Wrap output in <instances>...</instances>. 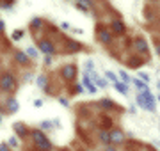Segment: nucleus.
<instances>
[{"label":"nucleus","mask_w":160,"mask_h":151,"mask_svg":"<svg viewBox=\"0 0 160 151\" xmlns=\"http://www.w3.org/2000/svg\"><path fill=\"white\" fill-rule=\"evenodd\" d=\"M135 101L137 105L142 109V110H148V112H155L157 110V98L153 96L151 91H141V93L135 94Z\"/></svg>","instance_id":"obj_1"},{"label":"nucleus","mask_w":160,"mask_h":151,"mask_svg":"<svg viewBox=\"0 0 160 151\" xmlns=\"http://www.w3.org/2000/svg\"><path fill=\"white\" fill-rule=\"evenodd\" d=\"M30 139H32V142H34V146H36L38 151H52L53 149L50 139L46 137V134L43 132V130H39V128H36V130L30 132Z\"/></svg>","instance_id":"obj_2"},{"label":"nucleus","mask_w":160,"mask_h":151,"mask_svg":"<svg viewBox=\"0 0 160 151\" xmlns=\"http://www.w3.org/2000/svg\"><path fill=\"white\" fill-rule=\"evenodd\" d=\"M16 85H18V82H16V76L12 75V73H4V75L0 76V91L2 93H6L11 96V93H14L16 91Z\"/></svg>","instance_id":"obj_3"},{"label":"nucleus","mask_w":160,"mask_h":151,"mask_svg":"<svg viewBox=\"0 0 160 151\" xmlns=\"http://www.w3.org/2000/svg\"><path fill=\"white\" fill-rule=\"evenodd\" d=\"M77 75H78V68H77L75 62H68V64H64L62 68H61V76L66 78L68 82H75Z\"/></svg>","instance_id":"obj_4"},{"label":"nucleus","mask_w":160,"mask_h":151,"mask_svg":"<svg viewBox=\"0 0 160 151\" xmlns=\"http://www.w3.org/2000/svg\"><path fill=\"white\" fill-rule=\"evenodd\" d=\"M36 41H38V50H39L43 55H55L57 53V50H55V46H53V43L48 39H45V37H36Z\"/></svg>","instance_id":"obj_5"},{"label":"nucleus","mask_w":160,"mask_h":151,"mask_svg":"<svg viewBox=\"0 0 160 151\" xmlns=\"http://www.w3.org/2000/svg\"><path fill=\"white\" fill-rule=\"evenodd\" d=\"M12 132H14V135H16L18 139H27V137H30L32 130L23 121H16V123H12Z\"/></svg>","instance_id":"obj_6"},{"label":"nucleus","mask_w":160,"mask_h":151,"mask_svg":"<svg viewBox=\"0 0 160 151\" xmlns=\"http://www.w3.org/2000/svg\"><path fill=\"white\" fill-rule=\"evenodd\" d=\"M12 57H14V61H16L20 66H30V62H32V59L25 53V50H14L12 52Z\"/></svg>","instance_id":"obj_7"},{"label":"nucleus","mask_w":160,"mask_h":151,"mask_svg":"<svg viewBox=\"0 0 160 151\" xmlns=\"http://www.w3.org/2000/svg\"><path fill=\"white\" fill-rule=\"evenodd\" d=\"M82 85H84V89H87L91 94H96L98 93V87L94 85V82L91 80V75L86 73V71L82 73Z\"/></svg>","instance_id":"obj_8"},{"label":"nucleus","mask_w":160,"mask_h":151,"mask_svg":"<svg viewBox=\"0 0 160 151\" xmlns=\"http://www.w3.org/2000/svg\"><path fill=\"white\" fill-rule=\"evenodd\" d=\"M36 85L43 91V93L46 94H52L50 93V87H48V76L45 75V73H39V75L36 76Z\"/></svg>","instance_id":"obj_9"},{"label":"nucleus","mask_w":160,"mask_h":151,"mask_svg":"<svg viewBox=\"0 0 160 151\" xmlns=\"http://www.w3.org/2000/svg\"><path fill=\"white\" fill-rule=\"evenodd\" d=\"M110 32H114L116 36L125 34V32H126L125 22H121V20H112V22H110Z\"/></svg>","instance_id":"obj_10"},{"label":"nucleus","mask_w":160,"mask_h":151,"mask_svg":"<svg viewBox=\"0 0 160 151\" xmlns=\"http://www.w3.org/2000/svg\"><path fill=\"white\" fill-rule=\"evenodd\" d=\"M6 110L7 114H16L18 110H20V103H18V100L14 98V96H9V98L6 100Z\"/></svg>","instance_id":"obj_11"},{"label":"nucleus","mask_w":160,"mask_h":151,"mask_svg":"<svg viewBox=\"0 0 160 151\" xmlns=\"http://www.w3.org/2000/svg\"><path fill=\"white\" fill-rule=\"evenodd\" d=\"M96 34H98V39L102 41L103 45H109L110 41H112V36H110V30H107L105 27H98Z\"/></svg>","instance_id":"obj_12"},{"label":"nucleus","mask_w":160,"mask_h":151,"mask_svg":"<svg viewBox=\"0 0 160 151\" xmlns=\"http://www.w3.org/2000/svg\"><path fill=\"white\" fill-rule=\"evenodd\" d=\"M89 75H91V80L94 82V85H96V87L107 89V80H105L103 76L98 75V71H92V73H89Z\"/></svg>","instance_id":"obj_13"},{"label":"nucleus","mask_w":160,"mask_h":151,"mask_svg":"<svg viewBox=\"0 0 160 151\" xmlns=\"http://www.w3.org/2000/svg\"><path fill=\"white\" fill-rule=\"evenodd\" d=\"M45 20L43 18H39V16H34L32 20H30V23H29V27H30V30H34V32H38V30H41L43 27H45Z\"/></svg>","instance_id":"obj_14"},{"label":"nucleus","mask_w":160,"mask_h":151,"mask_svg":"<svg viewBox=\"0 0 160 151\" xmlns=\"http://www.w3.org/2000/svg\"><path fill=\"white\" fill-rule=\"evenodd\" d=\"M110 140H112V144H121V142H125V134L121 132V130H110Z\"/></svg>","instance_id":"obj_15"},{"label":"nucleus","mask_w":160,"mask_h":151,"mask_svg":"<svg viewBox=\"0 0 160 151\" xmlns=\"http://www.w3.org/2000/svg\"><path fill=\"white\" fill-rule=\"evenodd\" d=\"M135 48H137L141 53H146L148 52V43H146V39H144V37H137V39H135Z\"/></svg>","instance_id":"obj_16"},{"label":"nucleus","mask_w":160,"mask_h":151,"mask_svg":"<svg viewBox=\"0 0 160 151\" xmlns=\"http://www.w3.org/2000/svg\"><path fill=\"white\" fill-rule=\"evenodd\" d=\"M25 53H27V55L32 59V61H34V59H39V50H38L36 46H32V45L25 46Z\"/></svg>","instance_id":"obj_17"},{"label":"nucleus","mask_w":160,"mask_h":151,"mask_svg":"<svg viewBox=\"0 0 160 151\" xmlns=\"http://www.w3.org/2000/svg\"><path fill=\"white\" fill-rule=\"evenodd\" d=\"M82 45H80L78 41H73V39H68V52H80V50H82Z\"/></svg>","instance_id":"obj_18"},{"label":"nucleus","mask_w":160,"mask_h":151,"mask_svg":"<svg viewBox=\"0 0 160 151\" xmlns=\"http://www.w3.org/2000/svg\"><path fill=\"white\" fill-rule=\"evenodd\" d=\"M39 130H43V132H52V130H55L52 119H43V121L39 123Z\"/></svg>","instance_id":"obj_19"},{"label":"nucleus","mask_w":160,"mask_h":151,"mask_svg":"<svg viewBox=\"0 0 160 151\" xmlns=\"http://www.w3.org/2000/svg\"><path fill=\"white\" fill-rule=\"evenodd\" d=\"M6 142L9 144V148H11V149H20V139H18L16 135H11Z\"/></svg>","instance_id":"obj_20"},{"label":"nucleus","mask_w":160,"mask_h":151,"mask_svg":"<svg viewBox=\"0 0 160 151\" xmlns=\"http://www.w3.org/2000/svg\"><path fill=\"white\" fill-rule=\"evenodd\" d=\"M118 91H119V94H123V96H128V93H130V89H128V85H126L125 82H118L114 85Z\"/></svg>","instance_id":"obj_21"},{"label":"nucleus","mask_w":160,"mask_h":151,"mask_svg":"<svg viewBox=\"0 0 160 151\" xmlns=\"http://www.w3.org/2000/svg\"><path fill=\"white\" fill-rule=\"evenodd\" d=\"M23 36H25V30L23 29H16L11 32V41H22Z\"/></svg>","instance_id":"obj_22"},{"label":"nucleus","mask_w":160,"mask_h":151,"mask_svg":"<svg viewBox=\"0 0 160 151\" xmlns=\"http://www.w3.org/2000/svg\"><path fill=\"white\" fill-rule=\"evenodd\" d=\"M84 70H86V73H92V71H96V68H94V62H92L91 59H87V61H84Z\"/></svg>","instance_id":"obj_23"},{"label":"nucleus","mask_w":160,"mask_h":151,"mask_svg":"<svg viewBox=\"0 0 160 151\" xmlns=\"http://www.w3.org/2000/svg\"><path fill=\"white\" fill-rule=\"evenodd\" d=\"M118 76H119V75H116V73H112V71H109V70L105 71V78H107V80H110L112 84H114V85L118 84V82H121Z\"/></svg>","instance_id":"obj_24"},{"label":"nucleus","mask_w":160,"mask_h":151,"mask_svg":"<svg viewBox=\"0 0 160 151\" xmlns=\"http://www.w3.org/2000/svg\"><path fill=\"white\" fill-rule=\"evenodd\" d=\"M133 85L139 89V91H148V84L146 82H142V80H139V78H133Z\"/></svg>","instance_id":"obj_25"},{"label":"nucleus","mask_w":160,"mask_h":151,"mask_svg":"<svg viewBox=\"0 0 160 151\" xmlns=\"http://www.w3.org/2000/svg\"><path fill=\"white\" fill-rule=\"evenodd\" d=\"M100 105H102L105 110H110V109H114V107H116V103L112 101V100H109V98L102 100V101H100Z\"/></svg>","instance_id":"obj_26"},{"label":"nucleus","mask_w":160,"mask_h":151,"mask_svg":"<svg viewBox=\"0 0 160 151\" xmlns=\"http://www.w3.org/2000/svg\"><path fill=\"white\" fill-rule=\"evenodd\" d=\"M100 140L102 142H105V144H112V140H110V134L109 132H100Z\"/></svg>","instance_id":"obj_27"},{"label":"nucleus","mask_w":160,"mask_h":151,"mask_svg":"<svg viewBox=\"0 0 160 151\" xmlns=\"http://www.w3.org/2000/svg\"><path fill=\"white\" fill-rule=\"evenodd\" d=\"M75 7H77V11H82L84 14H89V7H87L86 4H82V2H78V0L75 2Z\"/></svg>","instance_id":"obj_28"},{"label":"nucleus","mask_w":160,"mask_h":151,"mask_svg":"<svg viewBox=\"0 0 160 151\" xmlns=\"http://www.w3.org/2000/svg\"><path fill=\"white\" fill-rule=\"evenodd\" d=\"M119 80H121V82H125V84H130L133 78H130V75H128L125 70H121V71H119Z\"/></svg>","instance_id":"obj_29"},{"label":"nucleus","mask_w":160,"mask_h":151,"mask_svg":"<svg viewBox=\"0 0 160 151\" xmlns=\"http://www.w3.org/2000/svg\"><path fill=\"white\" fill-rule=\"evenodd\" d=\"M137 78H139V80H142V82H146V84H149V82H151V78H149V75H148V73H142V71H139Z\"/></svg>","instance_id":"obj_30"},{"label":"nucleus","mask_w":160,"mask_h":151,"mask_svg":"<svg viewBox=\"0 0 160 151\" xmlns=\"http://www.w3.org/2000/svg\"><path fill=\"white\" fill-rule=\"evenodd\" d=\"M0 9H6V11H9V12H12V11H14V7H12V4H7V2H4V0H2V4H0Z\"/></svg>","instance_id":"obj_31"},{"label":"nucleus","mask_w":160,"mask_h":151,"mask_svg":"<svg viewBox=\"0 0 160 151\" xmlns=\"http://www.w3.org/2000/svg\"><path fill=\"white\" fill-rule=\"evenodd\" d=\"M80 93H84V85H82V84H75L73 85V93L71 94H80Z\"/></svg>","instance_id":"obj_32"},{"label":"nucleus","mask_w":160,"mask_h":151,"mask_svg":"<svg viewBox=\"0 0 160 151\" xmlns=\"http://www.w3.org/2000/svg\"><path fill=\"white\" fill-rule=\"evenodd\" d=\"M43 62H45V66H52L53 64V55H45L43 57Z\"/></svg>","instance_id":"obj_33"},{"label":"nucleus","mask_w":160,"mask_h":151,"mask_svg":"<svg viewBox=\"0 0 160 151\" xmlns=\"http://www.w3.org/2000/svg\"><path fill=\"white\" fill-rule=\"evenodd\" d=\"M59 103L62 105V107H66V109H68V107H69V100H68V98H64V96H59Z\"/></svg>","instance_id":"obj_34"},{"label":"nucleus","mask_w":160,"mask_h":151,"mask_svg":"<svg viewBox=\"0 0 160 151\" xmlns=\"http://www.w3.org/2000/svg\"><path fill=\"white\" fill-rule=\"evenodd\" d=\"M130 66H133V68H139V66H142V61H137V59H132V61H130Z\"/></svg>","instance_id":"obj_35"},{"label":"nucleus","mask_w":160,"mask_h":151,"mask_svg":"<svg viewBox=\"0 0 160 151\" xmlns=\"http://www.w3.org/2000/svg\"><path fill=\"white\" fill-rule=\"evenodd\" d=\"M0 151H11V148L7 142H0Z\"/></svg>","instance_id":"obj_36"},{"label":"nucleus","mask_w":160,"mask_h":151,"mask_svg":"<svg viewBox=\"0 0 160 151\" xmlns=\"http://www.w3.org/2000/svg\"><path fill=\"white\" fill-rule=\"evenodd\" d=\"M43 105H45V101H43V100H34V107H36V109H41Z\"/></svg>","instance_id":"obj_37"},{"label":"nucleus","mask_w":160,"mask_h":151,"mask_svg":"<svg viewBox=\"0 0 160 151\" xmlns=\"http://www.w3.org/2000/svg\"><path fill=\"white\" fill-rule=\"evenodd\" d=\"M61 29H62V30H73V29H71V25L66 23V22H62V23H61Z\"/></svg>","instance_id":"obj_38"},{"label":"nucleus","mask_w":160,"mask_h":151,"mask_svg":"<svg viewBox=\"0 0 160 151\" xmlns=\"http://www.w3.org/2000/svg\"><path fill=\"white\" fill-rule=\"evenodd\" d=\"M4 30H6V22L0 18V34H4Z\"/></svg>","instance_id":"obj_39"},{"label":"nucleus","mask_w":160,"mask_h":151,"mask_svg":"<svg viewBox=\"0 0 160 151\" xmlns=\"http://www.w3.org/2000/svg\"><path fill=\"white\" fill-rule=\"evenodd\" d=\"M23 80L30 82V80H32V73H30V71H27V73H25V76H23Z\"/></svg>","instance_id":"obj_40"},{"label":"nucleus","mask_w":160,"mask_h":151,"mask_svg":"<svg viewBox=\"0 0 160 151\" xmlns=\"http://www.w3.org/2000/svg\"><path fill=\"white\" fill-rule=\"evenodd\" d=\"M78 2H82V4H86L87 7H91V6H92V0H78Z\"/></svg>","instance_id":"obj_41"},{"label":"nucleus","mask_w":160,"mask_h":151,"mask_svg":"<svg viewBox=\"0 0 160 151\" xmlns=\"http://www.w3.org/2000/svg\"><path fill=\"white\" fill-rule=\"evenodd\" d=\"M105 151H118V149H116L114 146H107V149H105Z\"/></svg>","instance_id":"obj_42"},{"label":"nucleus","mask_w":160,"mask_h":151,"mask_svg":"<svg viewBox=\"0 0 160 151\" xmlns=\"http://www.w3.org/2000/svg\"><path fill=\"white\" fill-rule=\"evenodd\" d=\"M75 34H84V30H80V29H73Z\"/></svg>","instance_id":"obj_43"},{"label":"nucleus","mask_w":160,"mask_h":151,"mask_svg":"<svg viewBox=\"0 0 160 151\" xmlns=\"http://www.w3.org/2000/svg\"><path fill=\"white\" fill-rule=\"evenodd\" d=\"M4 2H7V4H14L16 0H4Z\"/></svg>","instance_id":"obj_44"},{"label":"nucleus","mask_w":160,"mask_h":151,"mask_svg":"<svg viewBox=\"0 0 160 151\" xmlns=\"http://www.w3.org/2000/svg\"><path fill=\"white\" fill-rule=\"evenodd\" d=\"M2 117L4 116H2V112H0V126H2Z\"/></svg>","instance_id":"obj_45"},{"label":"nucleus","mask_w":160,"mask_h":151,"mask_svg":"<svg viewBox=\"0 0 160 151\" xmlns=\"http://www.w3.org/2000/svg\"><path fill=\"white\" fill-rule=\"evenodd\" d=\"M157 85H158V89H160V78H158V82H157Z\"/></svg>","instance_id":"obj_46"},{"label":"nucleus","mask_w":160,"mask_h":151,"mask_svg":"<svg viewBox=\"0 0 160 151\" xmlns=\"http://www.w3.org/2000/svg\"><path fill=\"white\" fill-rule=\"evenodd\" d=\"M157 48H158V53H160V45H157Z\"/></svg>","instance_id":"obj_47"},{"label":"nucleus","mask_w":160,"mask_h":151,"mask_svg":"<svg viewBox=\"0 0 160 151\" xmlns=\"http://www.w3.org/2000/svg\"><path fill=\"white\" fill-rule=\"evenodd\" d=\"M66 151H75V149H66Z\"/></svg>","instance_id":"obj_48"},{"label":"nucleus","mask_w":160,"mask_h":151,"mask_svg":"<svg viewBox=\"0 0 160 151\" xmlns=\"http://www.w3.org/2000/svg\"><path fill=\"white\" fill-rule=\"evenodd\" d=\"M158 101H160V96H158Z\"/></svg>","instance_id":"obj_49"},{"label":"nucleus","mask_w":160,"mask_h":151,"mask_svg":"<svg viewBox=\"0 0 160 151\" xmlns=\"http://www.w3.org/2000/svg\"><path fill=\"white\" fill-rule=\"evenodd\" d=\"M0 76H2V75H0Z\"/></svg>","instance_id":"obj_50"},{"label":"nucleus","mask_w":160,"mask_h":151,"mask_svg":"<svg viewBox=\"0 0 160 151\" xmlns=\"http://www.w3.org/2000/svg\"><path fill=\"white\" fill-rule=\"evenodd\" d=\"M86 151H87V149H86Z\"/></svg>","instance_id":"obj_51"}]
</instances>
